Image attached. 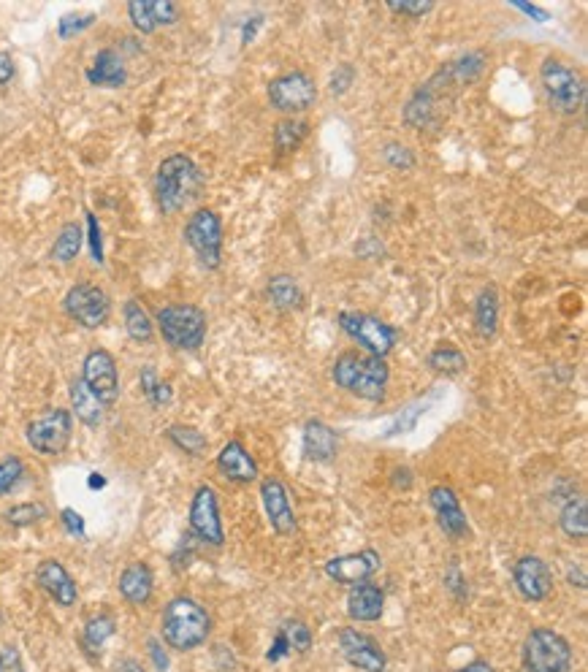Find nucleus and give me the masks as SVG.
Returning a JSON list of instances; mask_svg holds the SVG:
<instances>
[{"mask_svg":"<svg viewBox=\"0 0 588 672\" xmlns=\"http://www.w3.org/2000/svg\"><path fill=\"white\" fill-rule=\"evenodd\" d=\"M201 185H204V177L193 158H187L182 152L163 158L155 174V198H158L160 212L163 215L182 212L201 193Z\"/></svg>","mask_w":588,"mask_h":672,"instance_id":"obj_1","label":"nucleus"},{"mask_svg":"<svg viewBox=\"0 0 588 672\" xmlns=\"http://www.w3.org/2000/svg\"><path fill=\"white\" fill-rule=\"evenodd\" d=\"M160 629H163V640L168 648L187 654L198 645H204L206 637L212 635V618L196 599L174 597L163 607Z\"/></svg>","mask_w":588,"mask_h":672,"instance_id":"obj_2","label":"nucleus"},{"mask_svg":"<svg viewBox=\"0 0 588 672\" xmlns=\"http://www.w3.org/2000/svg\"><path fill=\"white\" fill-rule=\"evenodd\" d=\"M331 374L339 388H345L364 402H383L388 380H391V369L385 364V358L361 353L339 355Z\"/></svg>","mask_w":588,"mask_h":672,"instance_id":"obj_3","label":"nucleus"},{"mask_svg":"<svg viewBox=\"0 0 588 672\" xmlns=\"http://www.w3.org/2000/svg\"><path fill=\"white\" fill-rule=\"evenodd\" d=\"M540 82L551 109H556L559 114H578L583 109L586 82L578 74V68H572L559 57H548L540 68Z\"/></svg>","mask_w":588,"mask_h":672,"instance_id":"obj_4","label":"nucleus"},{"mask_svg":"<svg viewBox=\"0 0 588 672\" xmlns=\"http://www.w3.org/2000/svg\"><path fill=\"white\" fill-rule=\"evenodd\" d=\"M572 645L567 637L548 626L532 629L523 640V667L526 672H572Z\"/></svg>","mask_w":588,"mask_h":672,"instance_id":"obj_5","label":"nucleus"},{"mask_svg":"<svg viewBox=\"0 0 588 672\" xmlns=\"http://www.w3.org/2000/svg\"><path fill=\"white\" fill-rule=\"evenodd\" d=\"M158 328L174 350H198L206 339V312L196 304H168L158 309Z\"/></svg>","mask_w":588,"mask_h":672,"instance_id":"obj_6","label":"nucleus"},{"mask_svg":"<svg viewBox=\"0 0 588 672\" xmlns=\"http://www.w3.org/2000/svg\"><path fill=\"white\" fill-rule=\"evenodd\" d=\"M185 242L204 269H220L223 261V220L215 209H196L185 225Z\"/></svg>","mask_w":588,"mask_h":672,"instance_id":"obj_7","label":"nucleus"},{"mask_svg":"<svg viewBox=\"0 0 588 672\" xmlns=\"http://www.w3.org/2000/svg\"><path fill=\"white\" fill-rule=\"evenodd\" d=\"M71 431H74V415L63 407H55L30 420L25 437L30 448L41 456H60L71 445Z\"/></svg>","mask_w":588,"mask_h":672,"instance_id":"obj_8","label":"nucleus"},{"mask_svg":"<svg viewBox=\"0 0 588 672\" xmlns=\"http://www.w3.org/2000/svg\"><path fill=\"white\" fill-rule=\"evenodd\" d=\"M339 326L350 339L364 347L369 355L385 358L396 347L399 331L388 326L385 320L366 315V312H339Z\"/></svg>","mask_w":588,"mask_h":672,"instance_id":"obj_9","label":"nucleus"},{"mask_svg":"<svg viewBox=\"0 0 588 672\" xmlns=\"http://www.w3.org/2000/svg\"><path fill=\"white\" fill-rule=\"evenodd\" d=\"M63 309L71 320H76L82 328H101L109 323L112 315V301L106 290L93 282H76L63 299Z\"/></svg>","mask_w":588,"mask_h":672,"instance_id":"obj_10","label":"nucleus"},{"mask_svg":"<svg viewBox=\"0 0 588 672\" xmlns=\"http://www.w3.org/2000/svg\"><path fill=\"white\" fill-rule=\"evenodd\" d=\"M318 101V84L304 71H290L269 84V103L282 114H301Z\"/></svg>","mask_w":588,"mask_h":672,"instance_id":"obj_11","label":"nucleus"},{"mask_svg":"<svg viewBox=\"0 0 588 672\" xmlns=\"http://www.w3.org/2000/svg\"><path fill=\"white\" fill-rule=\"evenodd\" d=\"M82 383L98 396L103 407L117 402L120 396V372H117V361L109 350L95 347L84 355L82 361Z\"/></svg>","mask_w":588,"mask_h":672,"instance_id":"obj_12","label":"nucleus"},{"mask_svg":"<svg viewBox=\"0 0 588 672\" xmlns=\"http://www.w3.org/2000/svg\"><path fill=\"white\" fill-rule=\"evenodd\" d=\"M190 529L206 545L220 548L225 542L223 521H220V502H217V491L212 486L196 488L193 504H190Z\"/></svg>","mask_w":588,"mask_h":672,"instance_id":"obj_13","label":"nucleus"},{"mask_svg":"<svg viewBox=\"0 0 588 672\" xmlns=\"http://www.w3.org/2000/svg\"><path fill=\"white\" fill-rule=\"evenodd\" d=\"M336 640H339V651H342V656L353 664L355 670L385 672V667H388V659H385L383 648L377 645V640L364 635V632L345 626Z\"/></svg>","mask_w":588,"mask_h":672,"instance_id":"obj_14","label":"nucleus"},{"mask_svg":"<svg viewBox=\"0 0 588 672\" xmlns=\"http://www.w3.org/2000/svg\"><path fill=\"white\" fill-rule=\"evenodd\" d=\"M261 499L263 510L269 515V523L274 532L280 537H290V534L299 529L296 523V513H293V504H290V494L280 477H263L261 483Z\"/></svg>","mask_w":588,"mask_h":672,"instance_id":"obj_15","label":"nucleus"},{"mask_svg":"<svg viewBox=\"0 0 588 672\" xmlns=\"http://www.w3.org/2000/svg\"><path fill=\"white\" fill-rule=\"evenodd\" d=\"M513 583L523 599L545 602L553 591V572L540 556H521L513 567Z\"/></svg>","mask_w":588,"mask_h":672,"instance_id":"obj_16","label":"nucleus"},{"mask_svg":"<svg viewBox=\"0 0 588 672\" xmlns=\"http://www.w3.org/2000/svg\"><path fill=\"white\" fill-rule=\"evenodd\" d=\"M380 553L372 548H364L358 553H345V556H336V559L326 561V575L336 580L339 586H358L372 578L374 572L380 570Z\"/></svg>","mask_w":588,"mask_h":672,"instance_id":"obj_17","label":"nucleus"},{"mask_svg":"<svg viewBox=\"0 0 588 672\" xmlns=\"http://www.w3.org/2000/svg\"><path fill=\"white\" fill-rule=\"evenodd\" d=\"M429 502L437 513L439 529L453 537V540H461L469 534V521L467 513L461 510V499L450 486H434L429 491Z\"/></svg>","mask_w":588,"mask_h":672,"instance_id":"obj_18","label":"nucleus"},{"mask_svg":"<svg viewBox=\"0 0 588 672\" xmlns=\"http://www.w3.org/2000/svg\"><path fill=\"white\" fill-rule=\"evenodd\" d=\"M36 583L49 597L55 599L60 607H74L79 599V588H76L74 578L68 575V570L57 559H44L36 570Z\"/></svg>","mask_w":588,"mask_h":672,"instance_id":"obj_19","label":"nucleus"},{"mask_svg":"<svg viewBox=\"0 0 588 672\" xmlns=\"http://www.w3.org/2000/svg\"><path fill=\"white\" fill-rule=\"evenodd\" d=\"M217 469H220V475L228 477V480H234V483H255L261 472H258V464H255V458L247 453L239 439H231L223 450H220V456H217Z\"/></svg>","mask_w":588,"mask_h":672,"instance_id":"obj_20","label":"nucleus"},{"mask_svg":"<svg viewBox=\"0 0 588 672\" xmlns=\"http://www.w3.org/2000/svg\"><path fill=\"white\" fill-rule=\"evenodd\" d=\"M385 607V594L383 588L374 586V583H358V586L350 588L347 594V616L353 621H361V624H372V621H380Z\"/></svg>","mask_w":588,"mask_h":672,"instance_id":"obj_21","label":"nucleus"},{"mask_svg":"<svg viewBox=\"0 0 588 672\" xmlns=\"http://www.w3.org/2000/svg\"><path fill=\"white\" fill-rule=\"evenodd\" d=\"M336 450H339V437L331 426L323 420H309L304 426V458L315 461V464H328L334 461Z\"/></svg>","mask_w":588,"mask_h":672,"instance_id":"obj_22","label":"nucleus"},{"mask_svg":"<svg viewBox=\"0 0 588 672\" xmlns=\"http://www.w3.org/2000/svg\"><path fill=\"white\" fill-rule=\"evenodd\" d=\"M87 82L95 87H109V90H120L122 84L128 82V68L122 63V57L114 49H101L95 55L93 66L87 68Z\"/></svg>","mask_w":588,"mask_h":672,"instance_id":"obj_23","label":"nucleus"},{"mask_svg":"<svg viewBox=\"0 0 588 672\" xmlns=\"http://www.w3.org/2000/svg\"><path fill=\"white\" fill-rule=\"evenodd\" d=\"M117 588H120L125 602H131V605H147L152 599V588H155L152 570L144 561H133V564H128L122 570Z\"/></svg>","mask_w":588,"mask_h":672,"instance_id":"obj_24","label":"nucleus"},{"mask_svg":"<svg viewBox=\"0 0 588 672\" xmlns=\"http://www.w3.org/2000/svg\"><path fill=\"white\" fill-rule=\"evenodd\" d=\"M71 415L82 420L84 426H101L103 420V404L98 402V396H95L87 385L82 383V377L71 383Z\"/></svg>","mask_w":588,"mask_h":672,"instance_id":"obj_25","label":"nucleus"},{"mask_svg":"<svg viewBox=\"0 0 588 672\" xmlns=\"http://www.w3.org/2000/svg\"><path fill=\"white\" fill-rule=\"evenodd\" d=\"M496 326H499V293L488 285L477 293L475 299V328L477 334L488 339V336L496 334Z\"/></svg>","mask_w":588,"mask_h":672,"instance_id":"obj_26","label":"nucleus"},{"mask_svg":"<svg viewBox=\"0 0 588 672\" xmlns=\"http://www.w3.org/2000/svg\"><path fill=\"white\" fill-rule=\"evenodd\" d=\"M269 299L282 312H293L304 304V293L290 274H277L269 280Z\"/></svg>","mask_w":588,"mask_h":672,"instance_id":"obj_27","label":"nucleus"},{"mask_svg":"<svg viewBox=\"0 0 588 672\" xmlns=\"http://www.w3.org/2000/svg\"><path fill=\"white\" fill-rule=\"evenodd\" d=\"M114 632H117V621H114L109 613H98V616H93L87 624H84V635H82V643H84V651H87V656H98L101 654V648L106 645V640L109 637H114Z\"/></svg>","mask_w":588,"mask_h":672,"instance_id":"obj_28","label":"nucleus"},{"mask_svg":"<svg viewBox=\"0 0 588 672\" xmlns=\"http://www.w3.org/2000/svg\"><path fill=\"white\" fill-rule=\"evenodd\" d=\"M561 532L572 537V540H586L588 537V504L583 496L572 499L564 504V510L559 515Z\"/></svg>","mask_w":588,"mask_h":672,"instance_id":"obj_29","label":"nucleus"},{"mask_svg":"<svg viewBox=\"0 0 588 672\" xmlns=\"http://www.w3.org/2000/svg\"><path fill=\"white\" fill-rule=\"evenodd\" d=\"M84 231L79 223H66L60 228L55 244H52V261L57 263H71L76 261V255L82 252Z\"/></svg>","mask_w":588,"mask_h":672,"instance_id":"obj_30","label":"nucleus"},{"mask_svg":"<svg viewBox=\"0 0 588 672\" xmlns=\"http://www.w3.org/2000/svg\"><path fill=\"white\" fill-rule=\"evenodd\" d=\"M122 318H125V331H128L133 342H150L152 334H155V326H152L150 315L144 312L139 301H125Z\"/></svg>","mask_w":588,"mask_h":672,"instance_id":"obj_31","label":"nucleus"},{"mask_svg":"<svg viewBox=\"0 0 588 672\" xmlns=\"http://www.w3.org/2000/svg\"><path fill=\"white\" fill-rule=\"evenodd\" d=\"M426 364L437 374H461L467 369V355L456 345H437L426 358Z\"/></svg>","mask_w":588,"mask_h":672,"instance_id":"obj_32","label":"nucleus"},{"mask_svg":"<svg viewBox=\"0 0 588 672\" xmlns=\"http://www.w3.org/2000/svg\"><path fill=\"white\" fill-rule=\"evenodd\" d=\"M309 125L304 120H282L277 122V128H274V147L280 155H290V152L299 150V144L307 139Z\"/></svg>","mask_w":588,"mask_h":672,"instance_id":"obj_33","label":"nucleus"},{"mask_svg":"<svg viewBox=\"0 0 588 672\" xmlns=\"http://www.w3.org/2000/svg\"><path fill=\"white\" fill-rule=\"evenodd\" d=\"M166 437L177 445L179 450H185L187 456H204L206 448H209V442L198 429L193 426H185V423H174V426H168Z\"/></svg>","mask_w":588,"mask_h":672,"instance_id":"obj_34","label":"nucleus"},{"mask_svg":"<svg viewBox=\"0 0 588 672\" xmlns=\"http://www.w3.org/2000/svg\"><path fill=\"white\" fill-rule=\"evenodd\" d=\"M277 635L285 640L288 651H299V654H307L309 648H312V629H309L304 621H299V618H293V621H285Z\"/></svg>","mask_w":588,"mask_h":672,"instance_id":"obj_35","label":"nucleus"},{"mask_svg":"<svg viewBox=\"0 0 588 672\" xmlns=\"http://www.w3.org/2000/svg\"><path fill=\"white\" fill-rule=\"evenodd\" d=\"M141 391H144V396H147L155 407L171 402V385L160 383L158 372H155L152 366H144V369H141Z\"/></svg>","mask_w":588,"mask_h":672,"instance_id":"obj_36","label":"nucleus"},{"mask_svg":"<svg viewBox=\"0 0 588 672\" xmlns=\"http://www.w3.org/2000/svg\"><path fill=\"white\" fill-rule=\"evenodd\" d=\"M49 515V510L41 502H25V504H14L9 513H6V521L11 526H33V523L44 521Z\"/></svg>","mask_w":588,"mask_h":672,"instance_id":"obj_37","label":"nucleus"},{"mask_svg":"<svg viewBox=\"0 0 588 672\" xmlns=\"http://www.w3.org/2000/svg\"><path fill=\"white\" fill-rule=\"evenodd\" d=\"M128 17H131L133 28L144 33V36H150V33L158 30L155 17H152V0H131L128 3Z\"/></svg>","mask_w":588,"mask_h":672,"instance_id":"obj_38","label":"nucleus"},{"mask_svg":"<svg viewBox=\"0 0 588 672\" xmlns=\"http://www.w3.org/2000/svg\"><path fill=\"white\" fill-rule=\"evenodd\" d=\"M25 477V464L17 456H6L0 461V496L11 494L17 483Z\"/></svg>","mask_w":588,"mask_h":672,"instance_id":"obj_39","label":"nucleus"},{"mask_svg":"<svg viewBox=\"0 0 588 672\" xmlns=\"http://www.w3.org/2000/svg\"><path fill=\"white\" fill-rule=\"evenodd\" d=\"M93 22H95L93 11H84V14L74 11V14H66V17L57 22V36L74 38L79 36V33H84L87 28H93Z\"/></svg>","mask_w":588,"mask_h":672,"instance_id":"obj_40","label":"nucleus"},{"mask_svg":"<svg viewBox=\"0 0 588 672\" xmlns=\"http://www.w3.org/2000/svg\"><path fill=\"white\" fill-rule=\"evenodd\" d=\"M383 160L396 171H410L415 168V155H412L410 147H404L399 141H388L383 147Z\"/></svg>","mask_w":588,"mask_h":672,"instance_id":"obj_41","label":"nucleus"},{"mask_svg":"<svg viewBox=\"0 0 588 672\" xmlns=\"http://www.w3.org/2000/svg\"><path fill=\"white\" fill-rule=\"evenodd\" d=\"M388 9L393 11V14H399V17H410V19H418V17H426L431 9H434V3L431 0H391L388 3Z\"/></svg>","mask_w":588,"mask_h":672,"instance_id":"obj_42","label":"nucleus"},{"mask_svg":"<svg viewBox=\"0 0 588 672\" xmlns=\"http://www.w3.org/2000/svg\"><path fill=\"white\" fill-rule=\"evenodd\" d=\"M152 17H155V25H177L179 19V6L171 3V0H152Z\"/></svg>","mask_w":588,"mask_h":672,"instance_id":"obj_43","label":"nucleus"},{"mask_svg":"<svg viewBox=\"0 0 588 672\" xmlns=\"http://www.w3.org/2000/svg\"><path fill=\"white\" fill-rule=\"evenodd\" d=\"M87 244H90V252H93V261L103 263V239H101V225H98V217L93 212H87Z\"/></svg>","mask_w":588,"mask_h":672,"instance_id":"obj_44","label":"nucleus"},{"mask_svg":"<svg viewBox=\"0 0 588 672\" xmlns=\"http://www.w3.org/2000/svg\"><path fill=\"white\" fill-rule=\"evenodd\" d=\"M355 82V68L350 63H342L336 66V71L331 74V95H345Z\"/></svg>","mask_w":588,"mask_h":672,"instance_id":"obj_45","label":"nucleus"},{"mask_svg":"<svg viewBox=\"0 0 588 672\" xmlns=\"http://www.w3.org/2000/svg\"><path fill=\"white\" fill-rule=\"evenodd\" d=\"M420 410H426V404H415V407L407 410V415H399V418L393 420V426L388 429V437H396V434H404V431L415 429V423H418V418L423 415Z\"/></svg>","mask_w":588,"mask_h":672,"instance_id":"obj_46","label":"nucleus"},{"mask_svg":"<svg viewBox=\"0 0 588 672\" xmlns=\"http://www.w3.org/2000/svg\"><path fill=\"white\" fill-rule=\"evenodd\" d=\"M445 586H448L450 594H456V599L467 597V578L461 575L456 561H453V564H450V570L445 572Z\"/></svg>","mask_w":588,"mask_h":672,"instance_id":"obj_47","label":"nucleus"},{"mask_svg":"<svg viewBox=\"0 0 588 672\" xmlns=\"http://www.w3.org/2000/svg\"><path fill=\"white\" fill-rule=\"evenodd\" d=\"M0 672H25L22 667V656L14 645H3L0 648Z\"/></svg>","mask_w":588,"mask_h":672,"instance_id":"obj_48","label":"nucleus"},{"mask_svg":"<svg viewBox=\"0 0 588 672\" xmlns=\"http://www.w3.org/2000/svg\"><path fill=\"white\" fill-rule=\"evenodd\" d=\"M60 521H63V526H66V532L71 534V537H84V518L76 513V510L66 507V510L60 513Z\"/></svg>","mask_w":588,"mask_h":672,"instance_id":"obj_49","label":"nucleus"},{"mask_svg":"<svg viewBox=\"0 0 588 672\" xmlns=\"http://www.w3.org/2000/svg\"><path fill=\"white\" fill-rule=\"evenodd\" d=\"M14 76H17L14 57H11V52H0V87H6Z\"/></svg>","mask_w":588,"mask_h":672,"instance_id":"obj_50","label":"nucleus"},{"mask_svg":"<svg viewBox=\"0 0 588 672\" xmlns=\"http://www.w3.org/2000/svg\"><path fill=\"white\" fill-rule=\"evenodd\" d=\"M150 656H152V662H155V670L158 672L168 670V656L163 654V648H160L158 640H150Z\"/></svg>","mask_w":588,"mask_h":672,"instance_id":"obj_51","label":"nucleus"},{"mask_svg":"<svg viewBox=\"0 0 588 672\" xmlns=\"http://www.w3.org/2000/svg\"><path fill=\"white\" fill-rule=\"evenodd\" d=\"M112 672H147V670H144L141 662H136V659H120V662L114 664Z\"/></svg>","mask_w":588,"mask_h":672,"instance_id":"obj_52","label":"nucleus"},{"mask_svg":"<svg viewBox=\"0 0 588 672\" xmlns=\"http://www.w3.org/2000/svg\"><path fill=\"white\" fill-rule=\"evenodd\" d=\"M513 6L518 11H523V14H529V17L540 19V22H545V19H548V11L537 9V6H526V3H513Z\"/></svg>","mask_w":588,"mask_h":672,"instance_id":"obj_53","label":"nucleus"},{"mask_svg":"<svg viewBox=\"0 0 588 672\" xmlns=\"http://www.w3.org/2000/svg\"><path fill=\"white\" fill-rule=\"evenodd\" d=\"M458 672H496V670L486 662V659H475V662H469L467 667H461Z\"/></svg>","mask_w":588,"mask_h":672,"instance_id":"obj_54","label":"nucleus"},{"mask_svg":"<svg viewBox=\"0 0 588 672\" xmlns=\"http://www.w3.org/2000/svg\"><path fill=\"white\" fill-rule=\"evenodd\" d=\"M87 483H90V488H103V486H106V480H103V475H98V472H93Z\"/></svg>","mask_w":588,"mask_h":672,"instance_id":"obj_55","label":"nucleus"},{"mask_svg":"<svg viewBox=\"0 0 588 672\" xmlns=\"http://www.w3.org/2000/svg\"><path fill=\"white\" fill-rule=\"evenodd\" d=\"M0 624H3V613H0Z\"/></svg>","mask_w":588,"mask_h":672,"instance_id":"obj_56","label":"nucleus"}]
</instances>
